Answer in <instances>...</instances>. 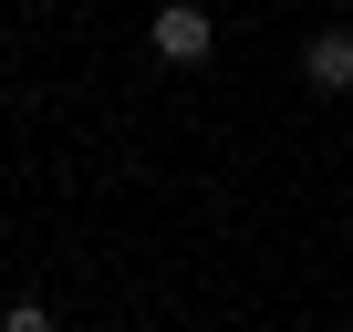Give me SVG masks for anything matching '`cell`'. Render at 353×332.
<instances>
[{
	"label": "cell",
	"instance_id": "1",
	"mask_svg": "<svg viewBox=\"0 0 353 332\" xmlns=\"http://www.w3.org/2000/svg\"><path fill=\"white\" fill-rule=\"evenodd\" d=\"M145 42H156V63H208V42H219V11H208V0H166Z\"/></svg>",
	"mask_w": 353,
	"mask_h": 332
},
{
	"label": "cell",
	"instance_id": "2",
	"mask_svg": "<svg viewBox=\"0 0 353 332\" xmlns=\"http://www.w3.org/2000/svg\"><path fill=\"white\" fill-rule=\"evenodd\" d=\"M301 83H312V94H353V32H322V42L301 52Z\"/></svg>",
	"mask_w": 353,
	"mask_h": 332
},
{
	"label": "cell",
	"instance_id": "3",
	"mask_svg": "<svg viewBox=\"0 0 353 332\" xmlns=\"http://www.w3.org/2000/svg\"><path fill=\"white\" fill-rule=\"evenodd\" d=\"M0 332H63V322H52L42 301H11V311H0Z\"/></svg>",
	"mask_w": 353,
	"mask_h": 332
},
{
	"label": "cell",
	"instance_id": "4",
	"mask_svg": "<svg viewBox=\"0 0 353 332\" xmlns=\"http://www.w3.org/2000/svg\"><path fill=\"white\" fill-rule=\"evenodd\" d=\"M343 11H353V0H343Z\"/></svg>",
	"mask_w": 353,
	"mask_h": 332
},
{
	"label": "cell",
	"instance_id": "5",
	"mask_svg": "<svg viewBox=\"0 0 353 332\" xmlns=\"http://www.w3.org/2000/svg\"><path fill=\"white\" fill-rule=\"evenodd\" d=\"M208 11H219V0H208Z\"/></svg>",
	"mask_w": 353,
	"mask_h": 332
}]
</instances>
